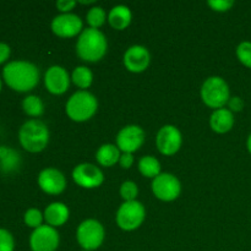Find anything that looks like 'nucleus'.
Segmentation results:
<instances>
[{"instance_id": "nucleus-1", "label": "nucleus", "mask_w": 251, "mask_h": 251, "mask_svg": "<svg viewBox=\"0 0 251 251\" xmlns=\"http://www.w3.org/2000/svg\"><path fill=\"white\" fill-rule=\"evenodd\" d=\"M6 85L17 92L33 90L39 81V70L33 63L26 60L9 61L2 69Z\"/></svg>"}, {"instance_id": "nucleus-2", "label": "nucleus", "mask_w": 251, "mask_h": 251, "mask_svg": "<svg viewBox=\"0 0 251 251\" xmlns=\"http://www.w3.org/2000/svg\"><path fill=\"white\" fill-rule=\"evenodd\" d=\"M107 38L97 28H86L78 37L76 51L82 60L95 63L107 53Z\"/></svg>"}, {"instance_id": "nucleus-3", "label": "nucleus", "mask_w": 251, "mask_h": 251, "mask_svg": "<svg viewBox=\"0 0 251 251\" xmlns=\"http://www.w3.org/2000/svg\"><path fill=\"white\" fill-rule=\"evenodd\" d=\"M19 140L28 152H41L48 145L49 130L42 120L31 119L20 127Z\"/></svg>"}, {"instance_id": "nucleus-4", "label": "nucleus", "mask_w": 251, "mask_h": 251, "mask_svg": "<svg viewBox=\"0 0 251 251\" xmlns=\"http://www.w3.org/2000/svg\"><path fill=\"white\" fill-rule=\"evenodd\" d=\"M98 108L97 98L87 91H78L69 98L66 113L74 122H86L96 114Z\"/></svg>"}, {"instance_id": "nucleus-5", "label": "nucleus", "mask_w": 251, "mask_h": 251, "mask_svg": "<svg viewBox=\"0 0 251 251\" xmlns=\"http://www.w3.org/2000/svg\"><path fill=\"white\" fill-rule=\"evenodd\" d=\"M201 98L210 108L221 109L229 100V87L220 76L208 77L201 87Z\"/></svg>"}, {"instance_id": "nucleus-6", "label": "nucleus", "mask_w": 251, "mask_h": 251, "mask_svg": "<svg viewBox=\"0 0 251 251\" xmlns=\"http://www.w3.org/2000/svg\"><path fill=\"white\" fill-rule=\"evenodd\" d=\"M78 244L83 250L92 251L98 249L104 240V228L98 221L86 220L78 226L76 233Z\"/></svg>"}, {"instance_id": "nucleus-7", "label": "nucleus", "mask_w": 251, "mask_h": 251, "mask_svg": "<svg viewBox=\"0 0 251 251\" xmlns=\"http://www.w3.org/2000/svg\"><path fill=\"white\" fill-rule=\"evenodd\" d=\"M146 216L144 205L139 201H125L117 212V223L122 229L134 230L142 225Z\"/></svg>"}, {"instance_id": "nucleus-8", "label": "nucleus", "mask_w": 251, "mask_h": 251, "mask_svg": "<svg viewBox=\"0 0 251 251\" xmlns=\"http://www.w3.org/2000/svg\"><path fill=\"white\" fill-rule=\"evenodd\" d=\"M152 191L159 200L173 201L180 195V181L173 174L161 173L152 181Z\"/></svg>"}, {"instance_id": "nucleus-9", "label": "nucleus", "mask_w": 251, "mask_h": 251, "mask_svg": "<svg viewBox=\"0 0 251 251\" xmlns=\"http://www.w3.org/2000/svg\"><path fill=\"white\" fill-rule=\"evenodd\" d=\"M59 234L50 226H41L32 232L29 247L32 251H56L59 247Z\"/></svg>"}, {"instance_id": "nucleus-10", "label": "nucleus", "mask_w": 251, "mask_h": 251, "mask_svg": "<svg viewBox=\"0 0 251 251\" xmlns=\"http://www.w3.org/2000/svg\"><path fill=\"white\" fill-rule=\"evenodd\" d=\"M145 142V131L137 125L123 127L117 136V146L124 153L137 151Z\"/></svg>"}, {"instance_id": "nucleus-11", "label": "nucleus", "mask_w": 251, "mask_h": 251, "mask_svg": "<svg viewBox=\"0 0 251 251\" xmlns=\"http://www.w3.org/2000/svg\"><path fill=\"white\" fill-rule=\"evenodd\" d=\"M181 134L178 130V127L173 125H164L161 127L157 134L156 144L158 147V151L166 156H172L176 152L179 151L181 146Z\"/></svg>"}, {"instance_id": "nucleus-12", "label": "nucleus", "mask_w": 251, "mask_h": 251, "mask_svg": "<svg viewBox=\"0 0 251 251\" xmlns=\"http://www.w3.org/2000/svg\"><path fill=\"white\" fill-rule=\"evenodd\" d=\"M73 179L77 185L85 189L98 188L104 180L102 171L91 163H81L75 167Z\"/></svg>"}, {"instance_id": "nucleus-13", "label": "nucleus", "mask_w": 251, "mask_h": 251, "mask_svg": "<svg viewBox=\"0 0 251 251\" xmlns=\"http://www.w3.org/2000/svg\"><path fill=\"white\" fill-rule=\"evenodd\" d=\"M51 29L56 36L69 38L80 33L82 29V21L77 15L61 14L54 17L51 21Z\"/></svg>"}, {"instance_id": "nucleus-14", "label": "nucleus", "mask_w": 251, "mask_h": 251, "mask_svg": "<svg viewBox=\"0 0 251 251\" xmlns=\"http://www.w3.org/2000/svg\"><path fill=\"white\" fill-rule=\"evenodd\" d=\"M38 185L42 190L50 195H58L63 193L66 186L64 174L55 168H46L39 173Z\"/></svg>"}, {"instance_id": "nucleus-15", "label": "nucleus", "mask_w": 251, "mask_h": 251, "mask_svg": "<svg viewBox=\"0 0 251 251\" xmlns=\"http://www.w3.org/2000/svg\"><path fill=\"white\" fill-rule=\"evenodd\" d=\"M44 83L47 90L53 95H63L70 85L68 71L58 65L50 66L44 75Z\"/></svg>"}, {"instance_id": "nucleus-16", "label": "nucleus", "mask_w": 251, "mask_h": 251, "mask_svg": "<svg viewBox=\"0 0 251 251\" xmlns=\"http://www.w3.org/2000/svg\"><path fill=\"white\" fill-rule=\"evenodd\" d=\"M151 55L144 46H132L125 51L124 65L131 73H142L150 65Z\"/></svg>"}, {"instance_id": "nucleus-17", "label": "nucleus", "mask_w": 251, "mask_h": 251, "mask_svg": "<svg viewBox=\"0 0 251 251\" xmlns=\"http://www.w3.org/2000/svg\"><path fill=\"white\" fill-rule=\"evenodd\" d=\"M210 124L213 131L218 132V134H225V132L229 131L233 125H234L233 113L229 109H226V108L216 109L211 115Z\"/></svg>"}, {"instance_id": "nucleus-18", "label": "nucleus", "mask_w": 251, "mask_h": 251, "mask_svg": "<svg viewBox=\"0 0 251 251\" xmlns=\"http://www.w3.org/2000/svg\"><path fill=\"white\" fill-rule=\"evenodd\" d=\"M44 218L50 227L63 226L69 220V208L63 202H53L44 211Z\"/></svg>"}, {"instance_id": "nucleus-19", "label": "nucleus", "mask_w": 251, "mask_h": 251, "mask_svg": "<svg viewBox=\"0 0 251 251\" xmlns=\"http://www.w3.org/2000/svg\"><path fill=\"white\" fill-rule=\"evenodd\" d=\"M132 19L131 11L125 5H117L110 10L108 15V21L110 26L114 27L115 29H124L130 25Z\"/></svg>"}, {"instance_id": "nucleus-20", "label": "nucleus", "mask_w": 251, "mask_h": 251, "mask_svg": "<svg viewBox=\"0 0 251 251\" xmlns=\"http://www.w3.org/2000/svg\"><path fill=\"white\" fill-rule=\"evenodd\" d=\"M98 163L104 167L114 166L120 159V150L115 145L105 144L100 147V150L96 153Z\"/></svg>"}, {"instance_id": "nucleus-21", "label": "nucleus", "mask_w": 251, "mask_h": 251, "mask_svg": "<svg viewBox=\"0 0 251 251\" xmlns=\"http://www.w3.org/2000/svg\"><path fill=\"white\" fill-rule=\"evenodd\" d=\"M20 164V156L15 150L7 146H0V169L5 173L12 172Z\"/></svg>"}, {"instance_id": "nucleus-22", "label": "nucleus", "mask_w": 251, "mask_h": 251, "mask_svg": "<svg viewBox=\"0 0 251 251\" xmlns=\"http://www.w3.org/2000/svg\"><path fill=\"white\" fill-rule=\"evenodd\" d=\"M139 169L142 176L147 178H156L161 174V164L158 159L152 156H145L140 159Z\"/></svg>"}, {"instance_id": "nucleus-23", "label": "nucleus", "mask_w": 251, "mask_h": 251, "mask_svg": "<svg viewBox=\"0 0 251 251\" xmlns=\"http://www.w3.org/2000/svg\"><path fill=\"white\" fill-rule=\"evenodd\" d=\"M22 108L26 112V114L31 115V117H39V115L43 114L44 104L38 96L29 95L22 100Z\"/></svg>"}, {"instance_id": "nucleus-24", "label": "nucleus", "mask_w": 251, "mask_h": 251, "mask_svg": "<svg viewBox=\"0 0 251 251\" xmlns=\"http://www.w3.org/2000/svg\"><path fill=\"white\" fill-rule=\"evenodd\" d=\"M93 74L86 66H77L73 73V81L77 87L88 88L92 83Z\"/></svg>"}, {"instance_id": "nucleus-25", "label": "nucleus", "mask_w": 251, "mask_h": 251, "mask_svg": "<svg viewBox=\"0 0 251 251\" xmlns=\"http://www.w3.org/2000/svg\"><path fill=\"white\" fill-rule=\"evenodd\" d=\"M105 21V11L103 7L95 6L88 10L87 12V22L91 28H98L102 26Z\"/></svg>"}, {"instance_id": "nucleus-26", "label": "nucleus", "mask_w": 251, "mask_h": 251, "mask_svg": "<svg viewBox=\"0 0 251 251\" xmlns=\"http://www.w3.org/2000/svg\"><path fill=\"white\" fill-rule=\"evenodd\" d=\"M43 216L44 215H42L41 211L37 210V208H28L24 216L25 223H26L28 227H32L36 229V228L41 227L42 226V222H43Z\"/></svg>"}, {"instance_id": "nucleus-27", "label": "nucleus", "mask_w": 251, "mask_h": 251, "mask_svg": "<svg viewBox=\"0 0 251 251\" xmlns=\"http://www.w3.org/2000/svg\"><path fill=\"white\" fill-rule=\"evenodd\" d=\"M237 56L243 65L251 69V42H242L237 47Z\"/></svg>"}, {"instance_id": "nucleus-28", "label": "nucleus", "mask_w": 251, "mask_h": 251, "mask_svg": "<svg viewBox=\"0 0 251 251\" xmlns=\"http://www.w3.org/2000/svg\"><path fill=\"white\" fill-rule=\"evenodd\" d=\"M139 194V189L134 181H124L120 186V195L125 201H135Z\"/></svg>"}, {"instance_id": "nucleus-29", "label": "nucleus", "mask_w": 251, "mask_h": 251, "mask_svg": "<svg viewBox=\"0 0 251 251\" xmlns=\"http://www.w3.org/2000/svg\"><path fill=\"white\" fill-rule=\"evenodd\" d=\"M15 240L7 229L0 228V251H14Z\"/></svg>"}, {"instance_id": "nucleus-30", "label": "nucleus", "mask_w": 251, "mask_h": 251, "mask_svg": "<svg viewBox=\"0 0 251 251\" xmlns=\"http://www.w3.org/2000/svg\"><path fill=\"white\" fill-rule=\"evenodd\" d=\"M207 4L210 5L211 9L215 10V11L225 12L228 11V10L234 5V1H233V0H210Z\"/></svg>"}, {"instance_id": "nucleus-31", "label": "nucleus", "mask_w": 251, "mask_h": 251, "mask_svg": "<svg viewBox=\"0 0 251 251\" xmlns=\"http://www.w3.org/2000/svg\"><path fill=\"white\" fill-rule=\"evenodd\" d=\"M228 105H229L230 108V112H240V110L244 108V102H243V100L240 97H232L229 98V100H228Z\"/></svg>"}, {"instance_id": "nucleus-32", "label": "nucleus", "mask_w": 251, "mask_h": 251, "mask_svg": "<svg viewBox=\"0 0 251 251\" xmlns=\"http://www.w3.org/2000/svg\"><path fill=\"white\" fill-rule=\"evenodd\" d=\"M76 5V1L74 0H59L56 1V7H58L60 11H63L64 14H69L71 9Z\"/></svg>"}, {"instance_id": "nucleus-33", "label": "nucleus", "mask_w": 251, "mask_h": 251, "mask_svg": "<svg viewBox=\"0 0 251 251\" xmlns=\"http://www.w3.org/2000/svg\"><path fill=\"white\" fill-rule=\"evenodd\" d=\"M132 163H134V157H132L131 153H123L120 156L119 164L122 166V168L129 169L132 166Z\"/></svg>"}, {"instance_id": "nucleus-34", "label": "nucleus", "mask_w": 251, "mask_h": 251, "mask_svg": "<svg viewBox=\"0 0 251 251\" xmlns=\"http://www.w3.org/2000/svg\"><path fill=\"white\" fill-rule=\"evenodd\" d=\"M10 53H11V49H10L9 44L0 42V64L4 63L6 59H9Z\"/></svg>"}, {"instance_id": "nucleus-35", "label": "nucleus", "mask_w": 251, "mask_h": 251, "mask_svg": "<svg viewBox=\"0 0 251 251\" xmlns=\"http://www.w3.org/2000/svg\"><path fill=\"white\" fill-rule=\"evenodd\" d=\"M247 146H248V150H249V152H250V153H251V134L249 135V137H248Z\"/></svg>"}, {"instance_id": "nucleus-36", "label": "nucleus", "mask_w": 251, "mask_h": 251, "mask_svg": "<svg viewBox=\"0 0 251 251\" xmlns=\"http://www.w3.org/2000/svg\"><path fill=\"white\" fill-rule=\"evenodd\" d=\"M81 4H90V2H93V0H87V1H86V0H81Z\"/></svg>"}, {"instance_id": "nucleus-37", "label": "nucleus", "mask_w": 251, "mask_h": 251, "mask_svg": "<svg viewBox=\"0 0 251 251\" xmlns=\"http://www.w3.org/2000/svg\"><path fill=\"white\" fill-rule=\"evenodd\" d=\"M0 91H1V78H0Z\"/></svg>"}, {"instance_id": "nucleus-38", "label": "nucleus", "mask_w": 251, "mask_h": 251, "mask_svg": "<svg viewBox=\"0 0 251 251\" xmlns=\"http://www.w3.org/2000/svg\"><path fill=\"white\" fill-rule=\"evenodd\" d=\"M83 251H86V250H83Z\"/></svg>"}]
</instances>
